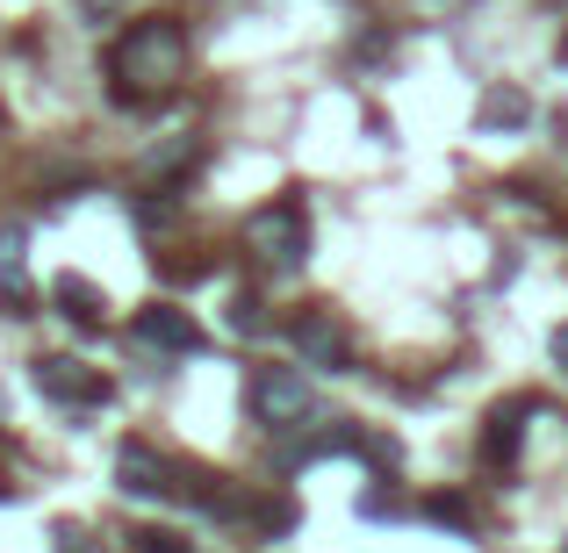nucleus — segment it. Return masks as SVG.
I'll list each match as a JSON object with an SVG mask.
<instances>
[{
    "label": "nucleus",
    "instance_id": "nucleus-1",
    "mask_svg": "<svg viewBox=\"0 0 568 553\" xmlns=\"http://www.w3.org/2000/svg\"><path fill=\"white\" fill-rule=\"evenodd\" d=\"M109 80L123 101H152V94H173L187 80V29L181 22H138L123 43L109 51Z\"/></svg>",
    "mask_w": 568,
    "mask_h": 553
},
{
    "label": "nucleus",
    "instance_id": "nucleus-2",
    "mask_svg": "<svg viewBox=\"0 0 568 553\" xmlns=\"http://www.w3.org/2000/svg\"><path fill=\"white\" fill-rule=\"evenodd\" d=\"M245 252L260 266H274V274H295V266L310 259V216H303V202H266V208H252Z\"/></svg>",
    "mask_w": 568,
    "mask_h": 553
},
{
    "label": "nucleus",
    "instance_id": "nucleus-3",
    "mask_svg": "<svg viewBox=\"0 0 568 553\" xmlns=\"http://www.w3.org/2000/svg\"><path fill=\"white\" fill-rule=\"evenodd\" d=\"M245 402H252V417H260L266 431H303V424H317V396H310V381L303 373H288V367H260L252 373V388H245Z\"/></svg>",
    "mask_w": 568,
    "mask_h": 553
},
{
    "label": "nucleus",
    "instance_id": "nucleus-4",
    "mask_svg": "<svg viewBox=\"0 0 568 553\" xmlns=\"http://www.w3.org/2000/svg\"><path fill=\"white\" fill-rule=\"evenodd\" d=\"M29 373H37V388L58 402V410H101V402H109V381H101L87 360H65V352H43Z\"/></svg>",
    "mask_w": 568,
    "mask_h": 553
},
{
    "label": "nucleus",
    "instance_id": "nucleus-5",
    "mask_svg": "<svg viewBox=\"0 0 568 553\" xmlns=\"http://www.w3.org/2000/svg\"><path fill=\"white\" fill-rule=\"evenodd\" d=\"M288 338H295V352H303L310 367H332V373H346V367H353V338L338 331V324L324 317V309L295 317V324H288Z\"/></svg>",
    "mask_w": 568,
    "mask_h": 553
},
{
    "label": "nucleus",
    "instance_id": "nucleus-6",
    "mask_svg": "<svg viewBox=\"0 0 568 553\" xmlns=\"http://www.w3.org/2000/svg\"><path fill=\"white\" fill-rule=\"evenodd\" d=\"M115 482H123V496H173V489H181V482H173V468L144 439H130L123 453H115Z\"/></svg>",
    "mask_w": 568,
    "mask_h": 553
},
{
    "label": "nucleus",
    "instance_id": "nucleus-7",
    "mask_svg": "<svg viewBox=\"0 0 568 553\" xmlns=\"http://www.w3.org/2000/svg\"><path fill=\"white\" fill-rule=\"evenodd\" d=\"M138 346H159V352H202V331H194L187 309L152 303V309H138Z\"/></svg>",
    "mask_w": 568,
    "mask_h": 553
},
{
    "label": "nucleus",
    "instance_id": "nucleus-8",
    "mask_svg": "<svg viewBox=\"0 0 568 553\" xmlns=\"http://www.w3.org/2000/svg\"><path fill=\"white\" fill-rule=\"evenodd\" d=\"M0 303H8V317L29 309V237H22V223H0Z\"/></svg>",
    "mask_w": 568,
    "mask_h": 553
},
{
    "label": "nucleus",
    "instance_id": "nucleus-9",
    "mask_svg": "<svg viewBox=\"0 0 568 553\" xmlns=\"http://www.w3.org/2000/svg\"><path fill=\"white\" fill-rule=\"evenodd\" d=\"M51 303H58V317H72V324H101V317H109V295H101L87 274H58Z\"/></svg>",
    "mask_w": 568,
    "mask_h": 553
},
{
    "label": "nucleus",
    "instance_id": "nucleus-10",
    "mask_svg": "<svg viewBox=\"0 0 568 553\" xmlns=\"http://www.w3.org/2000/svg\"><path fill=\"white\" fill-rule=\"evenodd\" d=\"M526 417H532L526 396H518V402H497V410H489V431H483V453L489 460H511L518 439H526Z\"/></svg>",
    "mask_w": 568,
    "mask_h": 553
},
{
    "label": "nucleus",
    "instance_id": "nucleus-11",
    "mask_svg": "<svg viewBox=\"0 0 568 553\" xmlns=\"http://www.w3.org/2000/svg\"><path fill=\"white\" fill-rule=\"evenodd\" d=\"M532 115V101L518 94V86H497V94H483V115H475V123L483 130H518Z\"/></svg>",
    "mask_w": 568,
    "mask_h": 553
},
{
    "label": "nucleus",
    "instance_id": "nucleus-12",
    "mask_svg": "<svg viewBox=\"0 0 568 553\" xmlns=\"http://www.w3.org/2000/svg\"><path fill=\"white\" fill-rule=\"evenodd\" d=\"M425 518H432V525H468V503H460V496H432Z\"/></svg>",
    "mask_w": 568,
    "mask_h": 553
},
{
    "label": "nucleus",
    "instance_id": "nucleus-13",
    "mask_svg": "<svg viewBox=\"0 0 568 553\" xmlns=\"http://www.w3.org/2000/svg\"><path fill=\"white\" fill-rule=\"evenodd\" d=\"M231 324H237V331H260V303H252V295H237V303H231Z\"/></svg>",
    "mask_w": 568,
    "mask_h": 553
},
{
    "label": "nucleus",
    "instance_id": "nucleus-14",
    "mask_svg": "<svg viewBox=\"0 0 568 553\" xmlns=\"http://www.w3.org/2000/svg\"><path fill=\"white\" fill-rule=\"evenodd\" d=\"M130 540H138V553H181V546H173V532H130Z\"/></svg>",
    "mask_w": 568,
    "mask_h": 553
},
{
    "label": "nucleus",
    "instance_id": "nucleus-15",
    "mask_svg": "<svg viewBox=\"0 0 568 553\" xmlns=\"http://www.w3.org/2000/svg\"><path fill=\"white\" fill-rule=\"evenodd\" d=\"M58 553H94V546H87V532H58Z\"/></svg>",
    "mask_w": 568,
    "mask_h": 553
},
{
    "label": "nucleus",
    "instance_id": "nucleus-16",
    "mask_svg": "<svg viewBox=\"0 0 568 553\" xmlns=\"http://www.w3.org/2000/svg\"><path fill=\"white\" fill-rule=\"evenodd\" d=\"M87 14H115V8H130V0H80Z\"/></svg>",
    "mask_w": 568,
    "mask_h": 553
},
{
    "label": "nucleus",
    "instance_id": "nucleus-17",
    "mask_svg": "<svg viewBox=\"0 0 568 553\" xmlns=\"http://www.w3.org/2000/svg\"><path fill=\"white\" fill-rule=\"evenodd\" d=\"M555 360L568 367V324H561V331H555Z\"/></svg>",
    "mask_w": 568,
    "mask_h": 553
},
{
    "label": "nucleus",
    "instance_id": "nucleus-18",
    "mask_svg": "<svg viewBox=\"0 0 568 553\" xmlns=\"http://www.w3.org/2000/svg\"><path fill=\"white\" fill-rule=\"evenodd\" d=\"M561 58H568V37H561Z\"/></svg>",
    "mask_w": 568,
    "mask_h": 553
},
{
    "label": "nucleus",
    "instance_id": "nucleus-19",
    "mask_svg": "<svg viewBox=\"0 0 568 553\" xmlns=\"http://www.w3.org/2000/svg\"><path fill=\"white\" fill-rule=\"evenodd\" d=\"M0 496H8V489H0Z\"/></svg>",
    "mask_w": 568,
    "mask_h": 553
}]
</instances>
